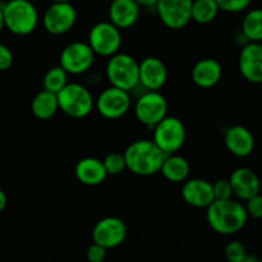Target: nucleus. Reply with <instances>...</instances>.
Returning <instances> with one entry per match:
<instances>
[{
  "mask_svg": "<svg viewBox=\"0 0 262 262\" xmlns=\"http://www.w3.org/2000/svg\"><path fill=\"white\" fill-rule=\"evenodd\" d=\"M141 14V7L135 0H113L109 5V22L122 30L133 27Z\"/></svg>",
  "mask_w": 262,
  "mask_h": 262,
  "instance_id": "obj_19",
  "label": "nucleus"
},
{
  "mask_svg": "<svg viewBox=\"0 0 262 262\" xmlns=\"http://www.w3.org/2000/svg\"><path fill=\"white\" fill-rule=\"evenodd\" d=\"M5 28V22H4V13H3V8L0 7V32Z\"/></svg>",
  "mask_w": 262,
  "mask_h": 262,
  "instance_id": "obj_37",
  "label": "nucleus"
},
{
  "mask_svg": "<svg viewBox=\"0 0 262 262\" xmlns=\"http://www.w3.org/2000/svg\"><path fill=\"white\" fill-rule=\"evenodd\" d=\"M238 262H262V260H261V258L256 257V256L248 255V253H247V256H246L245 258H242V260L238 261Z\"/></svg>",
  "mask_w": 262,
  "mask_h": 262,
  "instance_id": "obj_36",
  "label": "nucleus"
},
{
  "mask_svg": "<svg viewBox=\"0 0 262 262\" xmlns=\"http://www.w3.org/2000/svg\"><path fill=\"white\" fill-rule=\"evenodd\" d=\"M192 81L200 89H212L223 77V67L216 59H200L191 72Z\"/></svg>",
  "mask_w": 262,
  "mask_h": 262,
  "instance_id": "obj_20",
  "label": "nucleus"
},
{
  "mask_svg": "<svg viewBox=\"0 0 262 262\" xmlns=\"http://www.w3.org/2000/svg\"><path fill=\"white\" fill-rule=\"evenodd\" d=\"M225 147L237 158H247L255 150V137L245 125H232L224 136Z\"/></svg>",
  "mask_w": 262,
  "mask_h": 262,
  "instance_id": "obj_17",
  "label": "nucleus"
},
{
  "mask_svg": "<svg viewBox=\"0 0 262 262\" xmlns=\"http://www.w3.org/2000/svg\"><path fill=\"white\" fill-rule=\"evenodd\" d=\"M53 3H69L71 0H51Z\"/></svg>",
  "mask_w": 262,
  "mask_h": 262,
  "instance_id": "obj_38",
  "label": "nucleus"
},
{
  "mask_svg": "<svg viewBox=\"0 0 262 262\" xmlns=\"http://www.w3.org/2000/svg\"><path fill=\"white\" fill-rule=\"evenodd\" d=\"M14 61L12 50L4 43H0V72H5L10 69Z\"/></svg>",
  "mask_w": 262,
  "mask_h": 262,
  "instance_id": "obj_33",
  "label": "nucleus"
},
{
  "mask_svg": "<svg viewBox=\"0 0 262 262\" xmlns=\"http://www.w3.org/2000/svg\"><path fill=\"white\" fill-rule=\"evenodd\" d=\"M246 211L253 219H262V196L260 193L246 201Z\"/></svg>",
  "mask_w": 262,
  "mask_h": 262,
  "instance_id": "obj_31",
  "label": "nucleus"
},
{
  "mask_svg": "<svg viewBox=\"0 0 262 262\" xmlns=\"http://www.w3.org/2000/svg\"><path fill=\"white\" fill-rule=\"evenodd\" d=\"M224 255L229 262H238L247 256L245 245L239 241H230L224 248Z\"/></svg>",
  "mask_w": 262,
  "mask_h": 262,
  "instance_id": "obj_28",
  "label": "nucleus"
},
{
  "mask_svg": "<svg viewBox=\"0 0 262 262\" xmlns=\"http://www.w3.org/2000/svg\"><path fill=\"white\" fill-rule=\"evenodd\" d=\"M212 191H214L215 200H229L233 199V188L229 179H217L212 183Z\"/></svg>",
  "mask_w": 262,
  "mask_h": 262,
  "instance_id": "obj_30",
  "label": "nucleus"
},
{
  "mask_svg": "<svg viewBox=\"0 0 262 262\" xmlns=\"http://www.w3.org/2000/svg\"><path fill=\"white\" fill-rule=\"evenodd\" d=\"M160 173L164 178L173 183H183L184 181L189 178L191 173V165L188 160L178 154H169L164 158L161 164Z\"/></svg>",
  "mask_w": 262,
  "mask_h": 262,
  "instance_id": "obj_22",
  "label": "nucleus"
},
{
  "mask_svg": "<svg viewBox=\"0 0 262 262\" xmlns=\"http://www.w3.org/2000/svg\"><path fill=\"white\" fill-rule=\"evenodd\" d=\"M59 110L74 119L89 117L95 109V99L89 87L77 82H68L63 90L56 94Z\"/></svg>",
  "mask_w": 262,
  "mask_h": 262,
  "instance_id": "obj_5",
  "label": "nucleus"
},
{
  "mask_svg": "<svg viewBox=\"0 0 262 262\" xmlns=\"http://www.w3.org/2000/svg\"><path fill=\"white\" fill-rule=\"evenodd\" d=\"M238 68L246 81L262 83V43L247 42L241 49Z\"/></svg>",
  "mask_w": 262,
  "mask_h": 262,
  "instance_id": "obj_14",
  "label": "nucleus"
},
{
  "mask_svg": "<svg viewBox=\"0 0 262 262\" xmlns=\"http://www.w3.org/2000/svg\"><path fill=\"white\" fill-rule=\"evenodd\" d=\"M127 238V225L120 217L106 216L99 220L92 229L94 243L102 246L106 250L118 247Z\"/></svg>",
  "mask_w": 262,
  "mask_h": 262,
  "instance_id": "obj_13",
  "label": "nucleus"
},
{
  "mask_svg": "<svg viewBox=\"0 0 262 262\" xmlns=\"http://www.w3.org/2000/svg\"><path fill=\"white\" fill-rule=\"evenodd\" d=\"M220 10L227 13L245 12L251 5L252 0H215Z\"/></svg>",
  "mask_w": 262,
  "mask_h": 262,
  "instance_id": "obj_29",
  "label": "nucleus"
},
{
  "mask_svg": "<svg viewBox=\"0 0 262 262\" xmlns=\"http://www.w3.org/2000/svg\"><path fill=\"white\" fill-rule=\"evenodd\" d=\"M107 250L97 243H92L86 251V258L89 262H104L106 258Z\"/></svg>",
  "mask_w": 262,
  "mask_h": 262,
  "instance_id": "obj_32",
  "label": "nucleus"
},
{
  "mask_svg": "<svg viewBox=\"0 0 262 262\" xmlns=\"http://www.w3.org/2000/svg\"><path fill=\"white\" fill-rule=\"evenodd\" d=\"M141 8H155L158 0H135Z\"/></svg>",
  "mask_w": 262,
  "mask_h": 262,
  "instance_id": "obj_34",
  "label": "nucleus"
},
{
  "mask_svg": "<svg viewBox=\"0 0 262 262\" xmlns=\"http://www.w3.org/2000/svg\"><path fill=\"white\" fill-rule=\"evenodd\" d=\"M74 176L84 186L95 187L106 179L107 173L102 160L97 158H83L76 164Z\"/></svg>",
  "mask_w": 262,
  "mask_h": 262,
  "instance_id": "obj_21",
  "label": "nucleus"
},
{
  "mask_svg": "<svg viewBox=\"0 0 262 262\" xmlns=\"http://www.w3.org/2000/svg\"><path fill=\"white\" fill-rule=\"evenodd\" d=\"M102 164L107 176H119L127 169L124 155L120 152H110L109 155L105 156Z\"/></svg>",
  "mask_w": 262,
  "mask_h": 262,
  "instance_id": "obj_27",
  "label": "nucleus"
},
{
  "mask_svg": "<svg viewBox=\"0 0 262 262\" xmlns=\"http://www.w3.org/2000/svg\"><path fill=\"white\" fill-rule=\"evenodd\" d=\"M260 2H261V3H262V0H260Z\"/></svg>",
  "mask_w": 262,
  "mask_h": 262,
  "instance_id": "obj_39",
  "label": "nucleus"
},
{
  "mask_svg": "<svg viewBox=\"0 0 262 262\" xmlns=\"http://www.w3.org/2000/svg\"><path fill=\"white\" fill-rule=\"evenodd\" d=\"M186 125L179 118L166 115L152 128V141L165 155L176 154L186 142Z\"/></svg>",
  "mask_w": 262,
  "mask_h": 262,
  "instance_id": "obj_6",
  "label": "nucleus"
},
{
  "mask_svg": "<svg viewBox=\"0 0 262 262\" xmlns=\"http://www.w3.org/2000/svg\"><path fill=\"white\" fill-rule=\"evenodd\" d=\"M0 7L4 13L5 28L13 35L27 36L37 28L40 15L30 0H8Z\"/></svg>",
  "mask_w": 262,
  "mask_h": 262,
  "instance_id": "obj_3",
  "label": "nucleus"
},
{
  "mask_svg": "<svg viewBox=\"0 0 262 262\" xmlns=\"http://www.w3.org/2000/svg\"><path fill=\"white\" fill-rule=\"evenodd\" d=\"M182 199L189 206L206 209L215 200L212 183L202 178H188L182 186Z\"/></svg>",
  "mask_w": 262,
  "mask_h": 262,
  "instance_id": "obj_16",
  "label": "nucleus"
},
{
  "mask_svg": "<svg viewBox=\"0 0 262 262\" xmlns=\"http://www.w3.org/2000/svg\"><path fill=\"white\" fill-rule=\"evenodd\" d=\"M130 173L140 177H150L160 173L165 154L156 146L152 140L142 138L133 141L123 152Z\"/></svg>",
  "mask_w": 262,
  "mask_h": 262,
  "instance_id": "obj_2",
  "label": "nucleus"
},
{
  "mask_svg": "<svg viewBox=\"0 0 262 262\" xmlns=\"http://www.w3.org/2000/svg\"><path fill=\"white\" fill-rule=\"evenodd\" d=\"M220 9L215 0H193L192 3V20L199 25H209L219 14Z\"/></svg>",
  "mask_w": 262,
  "mask_h": 262,
  "instance_id": "obj_25",
  "label": "nucleus"
},
{
  "mask_svg": "<svg viewBox=\"0 0 262 262\" xmlns=\"http://www.w3.org/2000/svg\"><path fill=\"white\" fill-rule=\"evenodd\" d=\"M130 92L109 86L102 90L95 99V109L105 119H119L130 109Z\"/></svg>",
  "mask_w": 262,
  "mask_h": 262,
  "instance_id": "obj_10",
  "label": "nucleus"
},
{
  "mask_svg": "<svg viewBox=\"0 0 262 262\" xmlns=\"http://www.w3.org/2000/svg\"><path fill=\"white\" fill-rule=\"evenodd\" d=\"M96 54L84 41H73L66 45L59 56V66L68 74L79 76L92 68Z\"/></svg>",
  "mask_w": 262,
  "mask_h": 262,
  "instance_id": "obj_8",
  "label": "nucleus"
},
{
  "mask_svg": "<svg viewBox=\"0 0 262 262\" xmlns=\"http://www.w3.org/2000/svg\"><path fill=\"white\" fill-rule=\"evenodd\" d=\"M59 104L56 94L42 90L35 95L31 102V112L33 117L40 120H48L58 113Z\"/></svg>",
  "mask_w": 262,
  "mask_h": 262,
  "instance_id": "obj_23",
  "label": "nucleus"
},
{
  "mask_svg": "<svg viewBox=\"0 0 262 262\" xmlns=\"http://www.w3.org/2000/svg\"><path fill=\"white\" fill-rule=\"evenodd\" d=\"M140 86L145 91H159L168 81V68L161 59L156 56H147L138 64Z\"/></svg>",
  "mask_w": 262,
  "mask_h": 262,
  "instance_id": "obj_15",
  "label": "nucleus"
},
{
  "mask_svg": "<svg viewBox=\"0 0 262 262\" xmlns=\"http://www.w3.org/2000/svg\"><path fill=\"white\" fill-rule=\"evenodd\" d=\"M241 31L248 42H262V9L255 8L246 13Z\"/></svg>",
  "mask_w": 262,
  "mask_h": 262,
  "instance_id": "obj_24",
  "label": "nucleus"
},
{
  "mask_svg": "<svg viewBox=\"0 0 262 262\" xmlns=\"http://www.w3.org/2000/svg\"><path fill=\"white\" fill-rule=\"evenodd\" d=\"M140 61L127 53H117L110 56L105 68L106 79L110 86L132 92L140 86L138 74Z\"/></svg>",
  "mask_w": 262,
  "mask_h": 262,
  "instance_id": "obj_4",
  "label": "nucleus"
},
{
  "mask_svg": "<svg viewBox=\"0 0 262 262\" xmlns=\"http://www.w3.org/2000/svg\"><path fill=\"white\" fill-rule=\"evenodd\" d=\"M7 202H8L7 194H5L4 191L0 189V214H2V212L4 211L5 207H7Z\"/></svg>",
  "mask_w": 262,
  "mask_h": 262,
  "instance_id": "obj_35",
  "label": "nucleus"
},
{
  "mask_svg": "<svg viewBox=\"0 0 262 262\" xmlns=\"http://www.w3.org/2000/svg\"><path fill=\"white\" fill-rule=\"evenodd\" d=\"M168 101L159 91H145L135 102V115L141 124L154 128L168 115Z\"/></svg>",
  "mask_w": 262,
  "mask_h": 262,
  "instance_id": "obj_9",
  "label": "nucleus"
},
{
  "mask_svg": "<svg viewBox=\"0 0 262 262\" xmlns=\"http://www.w3.org/2000/svg\"><path fill=\"white\" fill-rule=\"evenodd\" d=\"M68 76L69 74L60 66L53 67L43 76V90L53 92V94H58L60 90H63L68 84Z\"/></svg>",
  "mask_w": 262,
  "mask_h": 262,
  "instance_id": "obj_26",
  "label": "nucleus"
},
{
  "mask_svg": "<svg viewBox=\"0 0 262 262\" xmlns=\"http://www.w3.org/2000/svg\"><path fill=\"white\" fill-rule=\"evenodd\" d=\"M193 0H158L155 9L161 23L170 30H182L192 20Z\"/></svg>",
  "mask_w": 262,
  "mask_h": 262,
  "instance_id": "obj_12",
  "label": "nucleus"
},
{
  "mask_svg": "<svg viewBox=\"0 0 262 262\" xmlns=\"http://www.w3.org/2000/svg\"><path fill=\"white\" fill-rule=\"evenodd\" d=\"M77 22V10L69 3H53L41 17L43 30L54 36L64 35L74 27Z\"/></svg>",
  "mask_w": 262,
  "mask_h": 262,
  "instance_id": "obj_11",
  "label": "nucleus"
},
{
  "mask_svg": "<svg viewBox=\"0 0 262 262\" xmlns=\"http://www.w3.org/2000/svg\"><path fill=\"white\" fill-rule=\"evenodd\" d=\"M229 182L232 184L233 194L242 201H247L261 191V181L256 171L250 168H238L230 174Z\"/></svg>",
  "mask_w": 262,
  "mask_h": 262,
  "instance_id": "obj_18",
  "label": "nucleus"
},
{
  "mask_svg": "<svg viewBox=\"0 0 262 262\" xmlns=\"http://www.w3.org/2000/svg\"><path fill=\"white\" fill-rule=\"evenodd\" d=\"M206 220L215 233L232 235L246 227L248 214L245 205L237 200H214L206 207Z\"/></svg>",
  "mask_w": 262,
  "mask_h": 262,
  "instance_id": "obj_1",
  "label": "nucleus"
},
{
  "mask_svg": "<svg viewBox=\"0 0 262 262\" xmlns=\"http://www.w3.org/2000/svg\"><path fill=\"white\" fill-rule=\"evenodd\" d=\"M87 43L96 55L110 58L119 53L122 46V32L109 20L99 22L90 30Z\"/></svg>",
  "mask_w": 262,
  "mask_h": 262,
  "instance_id": "obj_7",
  "label": "nucleus"
}]
</instances>
